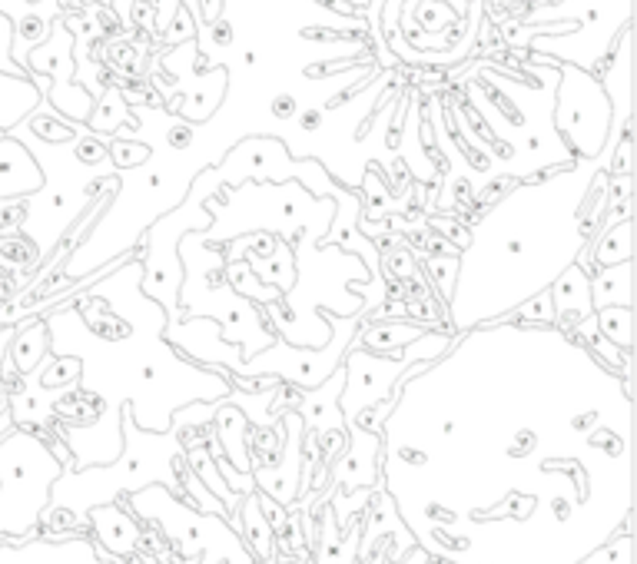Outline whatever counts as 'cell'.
Instances as JSON below:
<instances>
[{
  "label": "cell",
  "mask_w": 637,
  "mask_h": 564,
  "mask_svg": "<svg viewBox=\"0 0 637 564\" xmlns=\"http://www.w3.org/2000/svg\"><path fill=\"white\" fill-rule=\"evenodd\" d=\"M412 382L379 425V475L415 545L438 564H578L631 525V385L594 369L578 389Z\"/></svg>",
  "instance_id": "6da1fadb"
},
{
  "label": "cell",
  "mask_w": 637,
  "mask_h": 564,
  "mask_svg": "<svg viewBox=\"0 0 637 564\" xmlns=\"http://www.w3.org/2000/svg\"><path fill=\"white\" fill-rule=\"evenodd\" d=\"M216 402H190L173 412V425L166 432H146L133 422L130 409L123 405V448L120 455L107 465H87L70 468L54 478L50 485V501L40 511V521L50 515H60V525L77 531L87 525L90 508L107 505V501H120V495H130L146 485H163L173 495H183L180 475H176V462L186 458L183 432L213 422Z\"/></svg>",
  "instance_id": "7a4b0ae2"
},
{
  "label": "cell",
  "mask_w": 637,
  "mask_h": 564,
  "mask_svg": "<svg viewBox=\"0 0 637 564\" xmlns=\"http://www.w3.org/2000/svg\"><path fill=\"white\" fill-rule=\"evenodd\" d=\"M127 508L170 541L176 555L203 558V564H256L253 551L229 525V518L186 505L163 485H146L127 495Z\"/></svg>",
  "instance_id": "3957f363"
},
{
  "label": "cell",
  "mask_w": 637,
  "mask_h": 564,
  "mask_svg": "<svg viewBox=\"0 0 637 564\" xmlns=\"http://www.w3.org/2000/svg\"><path fill=\"white\" fill-rule=\"evenodd\" d=\"M64 472V458L30 428H14L0 438V531L27 535L40 525V511L50 501V485Z\"/></svg>",
  "instance_id": "277c9868"
},
{
  "label": "cell",
  "mask_w": 637,
  "mask_h": 564,
  "mask_svg": "<svg viewBox=\"0 0 637 564\" xmlns=\"http://www.w3.org/2000/svg\"><path fill=\"white\" fill-rule=\"evenodd\" d=\"M405 349L409 352L379 355V352H365L359 346H352L342 355L346 385H342V395H339V409H342V419H346V428L359 422L365 412H372L379 402L389 399L399 379L415 362H435L445 349H452V336L425 332V336L409 342Z\"/></svg>",
  "instance_id": "5b68a950"
},
{
  "label": "cell",
  "mask_w": 637,
  "mask_h": 564,
  "mask_svg": "<svg viewBox=\"0 0 637 564\" xmlns=\"http://www.w3.org/2000/svg\"><path fill=\"white\" fill-rule=\"evenodd\" d=\"M283 425H286V442L279 448V458L269 468H253V482L263 495H269L276 501V505L292 508L296 505V498L302 492V435H306V428H302V415L296 409H286L283 412Z\"/></svg>",
  "instance_id": "8992f818"
},
{
  "label": "cell",
  "mask_w": 637,
  "mask_h": 564,
  "mask_svg": "<svg viewBox=\"0 0 637 564\" xmlns=\"http://www.w3.org/2000/svg\"><path fill=\"white\" fill-rule=\"evenodd\" d=\"M0 564H120L83 531L47 535L27 545H0Z\"/></svg>",
  "instance_id": "52a82bcc"
},
{
  "label": "cell",
  "mask_w": 637,
  "mask_h": 564,
  "mask_svg": "<svg viewBox=\"0 0 637 564\" xmlns=\"http://www.w3.org/2000/svg\"><path fill=\"white\" fill-rule=\"evenodd\" d=\"M44 170H40L34 150L27 140L20 137H4L0 133V203L10 200H30L44 190Z\"/></svg>",
  "instance_id": "ba28073f"
},
{
  "label": "cell",
  "mask_w": 637,
  "mask_h": 564,
  "mask_svg": "<svg viewBox=\"0 0 637 564\" xmlns=\"http://www.w3.org/2000/svg\"><path fill=\"white\" fill-rule=\"evenodd\" d=\"M87 525L93 531V541L100 545L103 555H110L113 561L133 558L140 548V518L133 515L127 505L120 501H107V505L90 508Z\"/></svg>",
  "instance_id": "9c48e42d"
},
{
  "label": "cell",
  "mask_w": 637,
  "mask_h": 564,
  "mask_svg": "<svg viewBox=\"0 0 637 564\" xmlns=\"http://www.w3.org/2000/svg\"><path fill=\"white\" fill-rule=\"evenodd\" d=\"M40 100H44V93L34 77L0 70V133H10L20 123H27L37 113Z\"/></svg>",
  "instance_id": "30bf717a"
},
{
  "label": "cell",
  "mask_w": 637,
  "mask_h": 564,
  "mask_svg": "<svg viewBox=\"0 0 637 564\" xmlns=\"http://www.w3.org/2000/svg\"><path fill=\"white\" fill-rule=\"evenodd\" d=\"M229 525L239 531V538L246 541V548L253 551L256 561L276 558V535H273V525H269L263 505H259V488H256V492L243 495L236 515L229 518Z\"/></svg>",
  "instance_id": "8fae6325"
},
{
  "label": "cell",
  "mask_w": 637,
  "mask_h": 564,
  "mask_svg": "<svg viewBox=\"0 0 637 564\" xmlns=\"http://www.w3.org/2000/svg\"><path fill=\"white\" fill-rule=\"evenodd\" d=\"M213 419H216V442H223L226 448V462L233 465L239 475H249L253 472V455H249V442H246L243 409L229 399H219Z\"/></svg>",
  "instance_id": "7c38bea8"
},
{
  "label": "cell",
  "mask_w": 637,
  "mask_h": 564,
  "mask_svg": "<svg viewBox=\"0 0 637 564\" xmlns=\"http://www.w3.org/2000/svg\"><path fill=\"white\" fill-rule=\"evenodd\" d=\"M551 299H555V316L558 322L565 319H588L594 316V306H591V286H588V273H584L581 266H568L565 276L558 279L555 292H551Z\"/></svg>",
  "instance_id": "4fadbf2b"
},
{
  "label": "cell",
  "mask_w": 637,
  "mask_h": 564,
  "mask_svg": "<svg viewBox=\"0 0 637 564\" xmlns=\"http://www.w3.org/2000/svg\"><path fill=\"white\" fill-rule=\"evenodd\" d=\"M591 286V306H631V259L614 266H601L594 279H588Z\"/></svg>",
  "instance_id": "5bb4252c"
},
{
  "label": "cell",
  "mask_w": 637,
  "mask_h": 564,
  "mask_svg": "<svg viewBox=\"0 0 637 564\" xmlns=\"http://www.w3.org/2000/svg\"><path fill=\"white\" fill-rule=\"evenodd\" d=\"M425 336V326H409V322H379V326H369L359 336L355 346L365 352H379V355H395L405 349L409 342Z\"/></svg>",
  "instance_id": "9a60e30c"
},
{
  "label": "cell",
  "mask_w": 637,
  "mask_h": 564,
  "mask_svg": "<svg viewBox=\"0 0 637 564\" xmlns=\"http://www.w3.org/2000/svg\"><path fill=\"white\" fill-rule=\"evenodd\" d=\"M594 326L614 349L631 352V306H604L594 309Z\"/></svg>",
  "instance_id": "2e32d148"
},
{
  "label": "cell",
  "mask_w": 637,
  "mask_h": 564,
  "mask_svg": "<svg viewBox=\"0 0 637 564\" xmlns=\"http://www.w3.org/2000/svg\"><path fill=\"white\" fill-rule=\"evenodd\" d=\"M47 339H50V326L47 322H37V326H30L20 332V339L14 342V349H10V355H14V362H17V369L20 372H34L40 359L50 352L47 349Z\"/></svg>",
  "instance_id": "e0dca14e"
},
{
  "label": "cell",
  "mask_w": 637,
  "mask_h": 564,
  "mask_svg": "<svg viewBox=\"0 0 637 564\" xmlns=\"http://www.w3.org/2000/svg\"><path fill=\"white\" fill-rule=\"evenodd\" d=\"M14 20H10L4 10H0V70L7 73H24V67L14 60Z\"/></svg>",
  "instance_id": "ac0fdd59"
},
{
  "label": "cell",
  "mask_w": 637,
  "mask_h": 564,
  "mask_svg": "<svg viewBox=\"0 0 637 564\" xmlns=\"http://www.w3.org/2000/svg\"><path fill=\"white\" fill-rule=\"evenodd\" d=\"M395 564H435V558L428 555L425 548H409V551H402V555H395Z\"/></svg>",
  "instance_id": "d6986e66"
}]
</instances>
